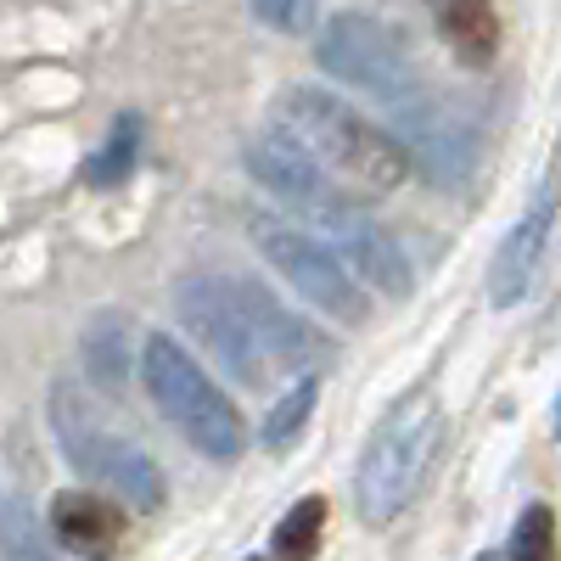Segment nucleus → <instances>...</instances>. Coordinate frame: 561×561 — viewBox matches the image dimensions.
<instances>
[{
    "instance_id": "1",
    "label": "nucleus",
    "mask_w": 561,
    "mask_h": 561,
    "mask_svg": "<svg viewBox=\"0 0 561 561\" xmlns=\"http://www.w3.org/2000/svg\"><path fill=\"white\" fill-rule=\"evenodd\" d=\"M174 304H180L185 332L248 388H264L270 377H280L293 365H332L337 359V343L320 325L280 309L270 293L248 287V280L192 275V280H180Z\"/></svg>"
},
{
    "instance_id": "2",
    "label": "nucleus",
    "mask_w": 561,
    "mask_h": 561,
    "mask_svg": "<svg viewBox=\"0 0 561 561\" xmlns=\"http://www.w3.org/2000/svg\"><path fill=\"white\" fill-rule=\"evenodd\" d=\"M270 124L298 140V147L332 174L337 185H348L354 197H388L404 180V152L393 147V135H382L377 124H365L348 102H337L332 90H280Z\"/></svg>"
},
{
    "instance_id": "3",
    "label": "nucleus",
    "mask_w": 561,
    "mask_h": 561,
    "mask_svg": "<svg viewBox=\"0 0 561 561\" xmlns=\"http://www.w3.org/2000/svg\"><path fill=\"white\" fill-rule=\"evenodd\" d=\"M438 444H444V410L433 404V393H410L382 415V427L370 433L354 472V505L370 528H388L415 500V489L427 483L438 460Z\"/></svg>"
},
{
    "instance_id": "4",
    "label": "nucleus",
    "mask_w": 561,
    "mask_h": 561,
    "mask_svg": "<svg viewBox=\"0 0 561 561\" xmlns=\"http://www.w3.org/2000/svg\"><path fill=\"white\" fill-rule=\"evenodd\" d=\"M140 377H147V393L158 399V410L192 438V449H203L208 460H237L242 455V415L225 404V393L203 377V365L174 337L147 343Z\"/></svg>"
},
{
    "instance_id": "5",
    "label": "nucleus",
    "mask_w": 561,
    "mask_h": 561,
    "mask_svg": "<svg viewBox=\"0 0 561 561\" xmlns=\"http://www.w3.org/2000/svg\"><path fill=\"white\" fill-rule=\"evenodd\" d=\"M51 427H57L62 455L96 489H107V494H118V500H129L140 511H158L163 505V472L129 438H118L73 388H57L51 393Z\"/></svg>"
},
{
    "instance_id": "6",
    "label": "nucleus",
    "mask_w": 561,
    "mask_h": 561,
    "mask_svg": "<svg viewBox=\"0 0 561 561\" xmlns=\"http://www.w3.org/2000/svg\"><path fill=\"white\" fill-rule=\"evenodd\" d=\"M320 68L388 107L415 96V62L404 51V39L388 23L359 18V12H343L320 28Z\"/></svg>"
},
{
    "instance_id": "7",
    "label": "nucleus",
    "mask_w": 561,
    "mask_h": 561,
    "mask_svg": "<svg viewBox=\"0 0 561 561\" xmlns=\"http://www.w3.org/2000/svg\"><path fill=\"white\" fill-rule=\"evenodd\" d=\"M253 248L270 259V270L287 275L320 314H337L348 325H359L370 314L359 275H354V264L337 248H325V242L304 237V230H293L287 219H264V214L253 219Z\"/></svg>"
},
{
    "instance_id": "8",
    "label": "nucleus",
    "mask_w": 561,
    "mask_h": 561,
    "mask_svg": "<svg viewBox=\"0 0 561 561\" xmlns=\"http://www.w3.org/2000/svg\"><path fill=\"white\" fill-rule=\"evenodd\" d=\"M248 169H253V180L264 185V192H275L298 219H309L320 237H332V230H343V225L359 214L348 185H337L332 174H325V169L298 147V140H287L280 129L248 140Z\"/></svg>"
},
{
    "instance_id": "9",
    "label": "nucleus",
    "mask_w": 561,
    "mask_h": 561,
    "mask_svg": "<svg viewBox=\"0 0 561 561\" xmlns=\"http://www.w3.org/2000/svg\"><path fill=\"white\" fill-rule=\"evenodd\" d=\"M393 129L438 185H460L478 163V129L466 118H455L449 107H438V102H421V90L393 107Z\"/></svg>"
},
{
    "instance_id": "10",
    "label": "nucleus",
    "mask_w": 561,
    "mask_h": 561,
    "mask_svg": "<svg viewBox=\"0 0 561 561\" xmlns=\"http://www.w3.org/2000/svg\"><path fill=\"white\" fill-rule=\"evenodd\" d=\"M550 225H556V185L539 180V192H534L528 214L511 225V237H505L500 253H494L489 298H494L500 309H511V304H523V298H528L534 275H539V259H545V248H550Z\"/></svg>"
},
{
    "instance_id": "11",
    "label": "nucleus",
    "mask_w": 561,
    "mask_h": 561,
    "mask_svg": "<svg viewBox=\"0 0 561 561\" xmlns=\"http://www.w3.org/2000/svg\"><path fill=\"white\" fill-rule=\"evenodd\" d=\"M51 534L84 561H107L118 550V511L102 494H57L51 500Z\"/></svg>"
},
{
    "instance_id": "12",
    "label": "nucleus",
    "mask_w": 561,
    "mask_h": 561,
    "mask_svg": "<svg viewBox=\"0 0 561 561\" xmlns=\"http://www.w3.org/2000/svg\"><path fill=\"white\" fill-rule=\"evenodd\" d=\"M433 23L449 39V51L466 68H489L500 51V23H494V0H433Z\"/></svg>"
},
{
    "instance_id": "13",
    "label": "nucleus",
    "mask_w": 561,
    "mask_h": 561,
    "mask_svg": "<svg viewBox=\"0 0 561 561\" xmlns=\"http://www.w3.org/2000/svg\"><path fill=\"white\" fill-rule=\"evenodd\" d=\"M140 124L135 113H118L113 118V129H107V140H102V152H90V163H84V180L90 185H118V180H129V169H135V158H140Z\"/></svg>"
},
{
    "instance_id": "14",
    "label": "nucleus",
    "mask_w": 561,
    "mask_h": 561,
    "mask_svg": "<svg viewBox=\"0 0 561 561\" xmlns=\"http://www.w3.org/2000/svg\"><path fill=\"white\" fill-rule=\"evenodd\" d=\"M0 550H7V561H62L45 545V528L34 523L23 494H7V505H0Z\"/></svg>"
},
{
    "instance_id": "15",
    "label": "nucleus",
    "mask_w": 561,
    "mask_h": 561,
    "mask_svg": "<svg viewBox=\"0 0 561 561\" xmlns=\"http://www.w3.org/2000/svg\"><path fill=\"white\" fill-rule=\"evenodd\" d=\"M320 528H325V500L320 494L298 500L287 517H280V528H275V556L280 561H309L314 545H320Z\"/></svg>"
},
{
    "instance_id": "16",
    "label": "nucleus",
    "mask_w": 561,
    "mask_h": 561,
    "mask_svg": "<svg viewBox=\"0 0 561 561\" xmlns=\"http://www.w3.org/2000/svg\"><path fill=\"white\" fill-rule=\"evenodd\" d=\"M309 410H314V382H298L280 404H270V415H264V444H270V449H287V444L304 433Z\"/></svg>"
},
{
    "instance_id": "17",
    "label": "nucleus",
    "mask_w": 561,
    "mask_h": 561,
    "mask_svg": "<svg viewBox=\"0 0 561 561\" xmlns=\"http://www.w3.org/2000/svg\"><path fill=\"white\" fill-rule=\"evenodd\" d=\"M511 561H556V517H550V505H528L517 517Z\"/></svg>"
},
{
    "instance_id": "18",
    "label": "nucleus",
    "mask_w": 561,
    "mask_h": 561,
    "mask_svg": "<svg viewBox=\"0 0 561 561\" xmlns=\"http://www.w3.org/2000/svg\"><path fill=\"white\" fill-rule=\"evenodd\" d=\"M253 12L280 34H304L314 23V0H253Z\"/></svg>"
},
{
    "instance_id": "19",
    "label": "nucleus",
    "mask_w": 561,
    "mask_h": 561,
    "mask_svg": "<svg viewBox=\"0 0 561 561\" xmlns=\"http://www.w3.org/2000/svg\"><path fill=\"white\" fill-rule=\"evenodd\" d=\"M556 433H561V404H556Z\"/></svg>"
},
{
    "instance_id": "20",
    "label": "nucleus",
    "mask_w": 561,
    "mask_h": 561,
    "mask_svg": "<svg viewBox=\"0 0 561 561\" xmlns=\"http://www.w3.org/2000/svg\"><path fill=\"white\" fill-rule=\"evenodd\" d=\"M478 561H494V556H478Z\"/></svg>"
}]
</instances>
